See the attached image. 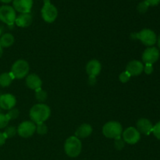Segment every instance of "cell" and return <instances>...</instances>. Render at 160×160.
Listing matches in <instances>:
<instances>
[{"label": "cell", "mask_w": 160, "mask_h": 160, "mask_svg": "<svg viewBox=\"0 0 160 160\" xmlns=\"http://www.w3.org/2000/svg\"><path fill=\"white\" fill-rule=\"evenodd\" d=\"M131 38L141 41L143 45L148 47H152L157 42V36L156 33L152 30L147 28L142 30L138 33H134L131 34Z\"/></svg>", "instance_id": "cell-3"}, {"label": "cell", "mask_w": 160, "mask_h": 160, "mask_svg": "<svg viewBox=\"0 0 160 160\" xmlns=\"http://www.w3.org/2000/svg\"><path fill=\"white\" fill-rule=\"evenodd\" d=\"M47 97H48L47 92L45 91L42 90V88H39L35 91V98L39 102L42 103L43 102H45L46 100Z\"/></svg>", "instance_id": "cell-21"}, {"label": "cell", "mask_w": 160, "mask_h": 160, "mask_svg": "<svg viewBox=\"0 0 160 160\" xmlns=\"http://www.w3.org/2000/svg\"><path fill=\"white\" fill-rule=\"evenodd\" d=\"M88 84L90 85L94 86L96 84V77H91L89 76L88 78Z\"/></svg>", "instance_id": "cell-31"}, {"label": "cell", "mask_w": 160, "mask_h": 160, "mask_svg": "<svg viewBox=\"0 0 160 160\" xmlns=\"http://www.w3.org/2000/svg\"><path fill=\"white\" fill-rule=\"evenodd\" d=\"M125 142L123 140L122 137L117 138L115 139V142H114V145H115V148H117V150H121L124 148Z\"/></svg>", "instance_id": "cell-27"}, {"label": "cell", "mask_w": 160, "mask_h": 160, "mask_svg": "<svg viewBox=\"0 0 160 160\" xmlns=\"http://www.w3.org/2000/svg\"><path fill=\"white\" fill-rule=\"evenodd\" d=\"M14 80L13 76L11 73H2L0 74V86L2 88L8 87L12 84Z\"/></svg>", "instance_id": "cell-20"}, {"label": "cell", "mask_w": 160, "mask_h": 160, "mask_svg": "<svg viewBox=\"0 0 160 160\" xmlns=\"http://www.w3.org/2000/svg\"><path fill=\"white\" fill-rule=\"evenodd\" d=\"M121 137L125 143L129 145H135L141 139V134L135 128L130 127L123 131Z\"/></svg>", "instance_id": "cell-8"}, {"label": "cell", "mask_w": 160, "mask_h": 160, "mask_svg": "<svg viewBox=\"0 0 160 160\" xmlns=\"http://www.w3.org/2000/svg\"><path fill=\"white\" fill-rule=\"evenodd\" d=\"M30 118L34 123H44L49 118L51 109L47 105L38 103L32 106L30 110Z\"/></svg>", "instance_id": "cell-1"}, {"label": "cell", "mask_w": 160, "mask_h": 160, "mask_svg": "<svg viewBox=\"0 0 160 160\" xmlns=\"http://www.w3.org/2000/svg\"><path fill=\"white\" fill-rule=\"evenodd\" d=\"M0 37H1V31H0Z\"/></svg>", "instance_id": "cell-37"}, {"label": "cell", "mask_w": 160, "mask_h": 160, "mask_svg": "<svg viewBox=\"0 0 160 160\" xmlns=\"http://www.w3.org/2000/svg\"><path fill=\"white\" fill-rule=\"evenodd\" d=\"M13 9L20 13H28L33 6V0H12Z\"/></svg>", "instance_id": "cell-11"}, {"label": "cell", "mask_w": 160, "mask_h": 160, "mask_svg": "<svg viewBox=\"0 0 160 160\" xmlns=\"http://www.w3.org/2000/svg\"><path fill=\"white\" fill-rule=\"evenodd\" d=\"M36 131V123L32 121L22 122L17 128V133L23 138L31 137Z\"/></svg>", "instance_id": "cell-9"}, {"label": "cell", "mask_w": 160, "mask_h": 160, "mask_svg": "<svg viewBox=\"0 0 160 160\" xmlns=\"http://www.w3.org/2000/svg\"><path fill=\"white\" fill-rule=\"evenodd\" d=\"M102 70V64L97 59H92L86 65V72L91 77H97Z\"/></svg>", "instance_id": "cell-15"}, {"label": "cell", "mask_w": 160, "mask_h": 160, "mask_svg": "<svg viewBox=\"0 0 160 160\" xmlns=\"http://www.w3.org/2000/svg\"><path fill=\"white\" fill-rule=\"evenodd\" d=\"M6 137H5L4 134H3L2 132H0V146H2V145H3L5 144V142H6Z\"/></svg>", "instance_id": "cell-33"}, {"label": "cell", "mask_w": 160, "mask_h": 160, "mask_svg": "<svg viewBox=\"0 0 160 160\" xmlns=\"http://www.w3.org/2000/svg\"><path fill=\"white\" fill-rule=\"evenodd\" d=\"M2 53H3L2 48V47L0 46V58H1V57H2Z\"/></svg>", "instance_id": "cell-36"}, {"label": "cell", "mask_w": 160, "mask_h": 160, "mask_svg": "<svg viewBox=\"0 0 160 160\" xmlns=\"http://www.w3.org/2000/svg\"><path fill=\"white\" fill-rule=\"evenodd\" d=\"M33 17L30 12L28 13H21L17 17L15 23L20 28H28L32 23Z\"/></svg>", "instance_id": "cell-17"}, {"label": "cell", "mask_w": 160, "mask_h": 160, "mask_svg": "<svg viewBox=\"0 0 160 160\" xmlns=\"http://www.w3.org/2000/svg\"><path fill=\"white\" fill-rule=\"evenodd\" d=\"M19 114H20V112L17 109H12L10 110H9V112L6 113V116L9 118V120H15L17 117H19Z\"/></svg>", "instance_id": "cell-26"}, {"label": "cell", "mask_w": 160, "mask_h": 160, "mask_svg": "<svg viewBox=\"0 0 160 160\" xmlns=\"http://www.w3.org/2000/svg\"><path fill=\"white\" fill-rule=\"evenodd\" d=\"M92 127L88 123H83L81 124L78 129L76 130L75 132V137L78 138H86L89 137L92 133Z\"/></svg>", "instance_id": "cell-18"}, {"label": "cell", "mask_w": 160, "mask_h": 160, "mask_svg": "<svg viewBox=\"0 0 160 160\" xmlns=\"http://www.w3.org/2000/svg\"><path fill=\"white\" fill-rule=\"evenodd\" d=\"M159 51L156 47H148L142 54V61L145 64H154L159 59Z\"/></svg>", "instance_id": "cell-10"}, {"label": "cell", "mask_w": 160, "mask_h": 160, "mask_svg": "<svg viewBox=\"0 0 160 160\" xmlns=\"http://www.w3.org/2000/svg\"><path fill=\"white\" fill-rule=\"evenodd\" d=\"M17 103L15 96L11 94H4L0 95V108L5 110L13 109Z\"/></svg>", "instance_id": "cell-13"}, {"label": "cell", "mask_w": 160, "mask_h": 160, "mask_svg": "<svg viewBox=\"0 0 160 160\" xmlns=\"http://www.w3.org/2000/svg\"><path fill=\"white\" fill-rule=\"evenodd\" d=\"M157 44H158V46H159V48L160 49V35L157 38Z\"/></svg>", "instance_id": "cell-35"}, {"label": "cell", "mask_w": 160, "mask_h": 160, "mask_svg": "<svg viewBox=\"0 0 160 160\" xmlns=\"http://www.w3.org/2000/svg\"><path fill=\"white\" fill-rule=\"evenodd\" d=\"M153 70H154V69H153L152 64H145V65L144 66L143 71L145 72L147 75L152 74V73H153Z\"/></svg>", "instance_id": "cell-30"}, {"label": "cell", "mask_w": 160, "mask_h": 160, "mask_svg": "<svg viewBox=\"0 0 160 160\" xmlns=\"http://www.w3.org/2000/svg\"><path fill=\"white\" fill-rule=\"evenodd\" d=\"M0 1L3 3H9V2H11L12 0H0Z\"/></svg>", "instance_id": "cell-34"}, {"label": "cell", "mask_w": 160, "mask_h": 160, "mask_svg": "<svg viewBox=\"0 0 160 160\" xmlns=\"http://www.w3.org/2000/svg\"><path fill=\"white\" fill-rule=\"evenodd\" d=\"M9 120L6 114H3L0 112V129H3L9 124Z\"/></svg>", "instance_id": "cell-25"}, {"label": "cell", "mask_w": 160, "mask_h": 160, "mask_svg": "<svg viewBox=\"0 0 160 160\" xmlns=\"http://www.w3.org/2000/svg\"><path fill=\"white\" fill-rule=\"evenodd\" d=\"M145 1L149 4V6H157V5L160 2V0H145Z\"/></svg>", "instance_id": "cell-32"}, {"label": "cell", "mask_w": 160, "mask_h": 160, "mask_svg": "<svg viewBox=\"0 0 160 160\" xmlns=\"http://www.w3.org/2000/svg\"><path fill=\"white\" fill-rule=\"evenodd\" d=\"M152 133L156 138L160 140V121H159L157 123H156L154 125Z\"/></svg>", "instance_id": "cell-29"}, {"label": "cell", "mask_w": 160, "mask_h": 160, "mask_svg": "<svg viewBox=\"0 0 160 160\" xmlns=\"http://www.w3.org/2000/svg\"><path fill=\"white\" fill-rule=\"evenodd\" d=\"M36 132L40 135H44L48 132V127L45 123H40L36 124Z\"/></svg>", "instance_id": "cell-23"}, {"label": "cell", "mask_w": 160, "mask_h": 160, "mask_svg": "<svg viewBox=\"0 0 160 160\" xmlns=\"http://www.w3.org/2000/svg\"><path fill=\"white\" fill-rule=\"evenodd\" d=\"M131 76L130 75V73L125 70V71L122 72V73H120V76H119V80H120V81L121 83L125 84V83H127L128 81H129L130 78H131Z\"/></svg>", "instance_id": "cell-28"}, {"label": "cell", "mask_w": 160, "mask_h": 160, "mask_svg": "<svg viewBox=\"0 0 160 160\" xmlns=\"http://www.w3.org/2000/svg\"><path fill=\"white\" fill-rule=\"evenodd\" d=\"M148 7H149V4L146 1H142L138 5L137 9L140 13H145V12H147V10L148 9Z\"/></svg>", "instance_id": "cell-24"}, {"label": "cell", "mask_w": 160, "mask_h": 160, "mask_svg": "<svg viewBox=\"0 0 160 160\" xmlns=\"http://www.w3.org/2000/svg\"><path fill=\"white\" fill-rule=\"evenodd\" d=\"M29 71V63L26 60L19 59L12 64L10 73L13 76L14 79H22L28 76Z\"/></svg>", "instance_id": "cell-5"}, {"label": "cell", "mask_w": 160, "mask_h": 160, "mask_svg": "<svg viewBox=\"0 0 160 160\" xmlns=\"http://www.w3.org/2000/svg\"><path fill=\"white\" fill-rule=\"evenodd\" d=\"M58 16V10L53 6L50 0H44V6L42 9V19L47 23H52L56 20Z\"/></svg>", "instance_id": "cell-6"}, {"label": "cell", "mask_w": 160, "mask_h": 160, "mask_svg": "<svg viewBox=\"0 0 160 160\" xmlns=\"http://www.w3.org/2000/svg\"><path fill=\"white\" fill-rule=\"evenodd\" d=\"M14 41H15V39H14L13 35L9 34V33H6V34H4L0 37V46L2 48L10 47L11 45H13Z\"/></svg>", "instance_id": "cell-19"}, {"label": "cell", "mask_w": 160, "mask_h": 160, "mask_svg": "<svg viewBox=\"0 0 160 160\" xmlns=\"http://www.w3.org/2000/svg\"><path fill=\"white\" fill-rule=\"evenodd\" d=\"M123 133L122 125L117 121L107 122L102 128V134L107 138L116 139L121 137Z\"/></svg>", "instance_id": "cell-4"}, {"label": "cell", "mask_w": 160, "mask_h": 160, "mask_svg": "<svg viewBox=\"0 0 160 160\" xmlns=\"http://www.w3.org/2000/svg\"><path fill=\"white\" fill-rule=\"evenodd\" d=\"M153 124L149 120L146 118L139 119L136 123V129L139 131L140 134L145 135H149L153 131Z\"/></svg>", "instance_id": "cell-12"}, {"label": "cell", "mask_w": 160, "mask_h": 160, "mask_svg": "<svg viewBox=\"0 0 160 160\" xmlns=\"http://www.w3.org/2000/svg\"><path fill=\"white\" fill-rule=\"evenodd\" d=\"M81 150L82 145L79 138L75 136H70L66 140L64 143V151L69 157H78L81 154Z\"/></svg>", "instance_id": "cell-2"}, {"label": "cell", "mask_w": 160, "mask_h": 160, "mask_svg": "<svg viewBox=\"0 0 160 160\" xmlns=\"http://www.w3.org/2000/svg\"><path fill=\"white\" fill-rule=\"evenodd\" d=\"M17 14L13 7L10 6H0V20L7 25H12L15 23Z\"/></svg>", "instance_id": "cell-7"}, {"label": "cell", "mask_w": 160, "mask_h": 160, "mask_svg": "<svg viewBox=\"0 0 160 160\" xmlns=\"http://www.w3.org/2000/svg\"><path fill=\"white\" fill-rule=\"evenodd\" d=\"M17 133V129L14 127H9V128H6L5 130V131L3 132L6 138H10L14 137L16 135V134Z\"/></svg>", "instance_id": "cell-22"}, {"label": "cell", "mask_w": 160, "mask_h": 160, "mask_svg": "<svg viewBox=\"0 0 160 160\" xmlns=\"http://www.w3.org/2000/svg\"><path fill=\"white\" fill-rule=\"evenodd\" d=\"M144 65L141 61L132 60L128 63L126 67V71L130 73L131 77L138 76L143 72Z\"/></svg>", "instance_id": "cell-14"}, {"label": "cell", "mask_w": 160, "mask_h": 160, "mask_svg": "<svg viewBox=\"0 0 160 160\" xmlns=\"http://www.w3.org/2000/svg\"><path fill=\"white\" fill-rule=\"evenodd\" d=\"M26 85L31 90H38L42 88V81L35 73L28 74L26 78Z\"/></svg>", "instance_id": "cell-16"}]
</instances>
